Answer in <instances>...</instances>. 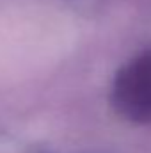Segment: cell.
<instances>
[{
    "instance_id": "obj_1",
    "label": "cell",
    "mask_w": 151,
    "mask_h": 153,
    "mask_svg": "<svg viewBox=\"0 0 151 153\" xmlns=\"http://www.w3.org/2000/svg\"><path fill=\"white\" fill-rule=\"evenodd\" d=\"M112 105L124 119L151 123V50L128 61L114 78Z\"/></svg>"
}]
</instances>
